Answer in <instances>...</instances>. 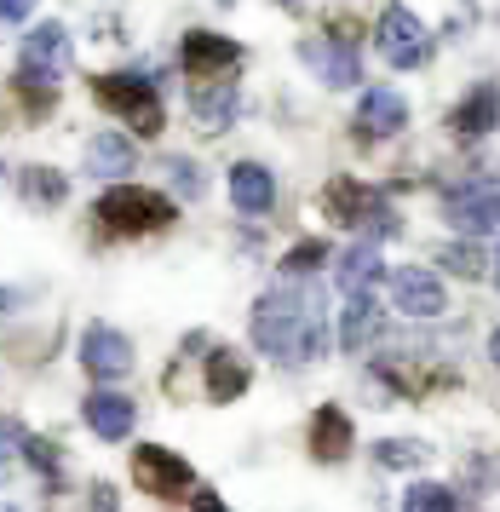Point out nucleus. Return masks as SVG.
<instances>
[{"instance_id": "obj_1", "label": "nucleus", "mask_w": 500, "mask_h": 512, "mask_svg": "<svg viewBox=\"0 0 500 512\" xmlns=\"http://www.w3.org/2000/svg\"><path fill=\"white\" fill-rule=\"evenodd\" d=\"M253 346L276 363H317L328 351V323H322V294L294 277L253 300Z\"/></svg>"}, {"instance_id": "obj_2", "label": "nucleus", "mask_w": 500, "mask_h": 512, "mask_svg": "<svg viewBox=\"0 0 500 512\" xmlns=\"http://www.w3.org/2000/svg\"><path fill=\"white\" fill-rule=\"evenodd\" d=\"M64 70H69V29L35 24L23 35V52H18V87L35 98V110L52 104V87L64 81Z\"/></svg>"}, {"instance_id": "obj_3", "label": "nucleus", "mask_w": 500, "mask_h": 512, "mask_svg": "<svg viewBox=\"0 0 500 512\" xmlns=\"http://www.w3.org/2000/svg\"><path fill=\"white\" fill-rule=\"evenodd\" d=\"M98 225L115 236H150V231H167L173 225V202L161 190H144V185H121L115 179L104 196H98Z\"/></svg>"}, {"instance_id": "obj_4", "label": "nucleus", "mask_w": 500, "mask_h": 512, "mask_svg": "<svg viewBox=\"0 0 500 512\" xmlns=\"http://www.w3.org/2000/svg\"><path fill=\"white\" fill-rule=\"evenodd\" d=\"M92 98H98L104 110H115V116L127 121L133 133H144V139L161 133L156 81H144V75H98V81H92Z\"/></svg>"}, {"instance_id": "obj_5", "label": "nucleus", "mask_w": 500, "mask_h": 512, "mask_svg": "<svg viewBox=\"0 0 500 512\" xmlns=\"http://www.w3.org/2000/svg\"><path fill=\"white\" fill-rule=\"evenodd\" d=\"M322 208H328V219L345 225V231H368V236H391L397 231L386 196L368 190V185H357V179H334V185L322 190Z\"/></svg>"}, {"instance_id": "obj_6", "label": "nucleus", "mask_w": 500, "mask_h": 512, "mask_svg": "<svg viewBox=\"0 0 500 512\" xmlns=\"http://www.w3.org/2000/svg\"><path fill=\"white\" fill-rule=\"evenodd\" d=\"M374 47L386 52L391 70H420L432 58V35H426V24L414 18L409 6H386L380 24H374Z\"/></svg>"}, {"instance_id": "obj_7", "label": "nucleus", "mask_w": 500, "mask_h": 512, "mask_svg": "<svg viewBox=\"0 0 500 512\" xmlns=\"http://www.w3.org/2000/svg\"><path fill=\"white\" fill-rule=\"evenodd\" d=\"M133 484L156 501H179V495L196 489V472H190L184 455L161 449V443H144V449H133Z\"/></svg>"}, {"instance_id": "obj_8", "label": "nucleus", "mask_w": 500, "mask_h": 512, "mask_svg": "<svg viewBox=\"0 0 500 512\" xmlns=\"http://www.w3.org/2000/svg\"><path fill=\"white\" fill-rule=\"evenodd\" d=\"M179 64L190 81H230V75L242 70V47L230 35H213V29H190Z\"/></svg>"}, {"instance_id": "obj_9", "label": "nucleus", "mask_w": 500, "mask_h": 512, "mask_svg": "<svg viewBox=\"0 0 500 512\" xmlns=\"http://www.w3.org/2000/svg\"><path fill=\"white\" fill-rule=\"evenodd\" d=\"M81 369H87L98 386L127 380V374H133V340L110 323H92L87 334H81Z\"/></svg>"}, {"instance_id": "obj_10", "label": "nucleus", "mask_w": 500, "mask_h": 512, "mask_svg": "<svg viewBox=\"0 0 500 512\" xmlns=\"http://www.w3.org/2000/svg\"><path fill=\"white\" fill-rule=\"evenodd\" d=\"M391 300H397V311L403 317H443L449 311V294H443V277H432V271H420V265H397L386 277Z\"/></svg>"}, {"instance_id": "obj_11", "label": "nucleus", "mask_w": 500, "mask_h": 512, "mask_svg": "<svg viewBox=\"0 0 500 512\" xmlns=\"http://www.w3.org/2000/svg\"><path fill=\"white\" fill-rule=\"evenodd\" d=\"M299 58L317 70L322 87H351V81H363V64H357V47L345 41V35H328V41H299Z\"/></svg>"}, {"instance_id": "obj_12", "label": "nucleus", "mask_w": 500, "mask_h": 512, "mask_svg": "<svg viewBox=\"0 0 500 512\" xmlns=\"http://www.w3.org/2000/svg\"><path fill=\"white\" fill-rule=\"evenodd\" d=\"M81 420L92 426V438L121 443V438H133L138 409H133V397H127V392H110V386H98L92 397H81Z\"/></svg>"}, {"instance_id": "obj_13", "label": "nucleus", "mask_w": 500, "mask_h": 512, "mask_svg": "<svg viewBox=\"0 0 500 512\" xmlns=\"http://www.w3.org/2000/svg\"><path fill=\"white\" fill-rule=\"evenodd\" d=\"M357 127H363V139H391V133H403L409 127V104L397 87H368L363 104H357Z\"/></svg>"}, {"instance_id": "obj_14", "label": "nucleus", "mask_w": 500, "mask_h": 512, "mask_svg": "<svg viewBox=\"0 0 500 512\" xmlns=\"http://www.w3.org/2000/svg\"><path fill=\"white\" fill-rule=\"evenodd\" d=\"M236 110H242V98L230 81H196V93H190V116L202 133H230L236 127Z\"/></svg>"}, {"instance_id": "obj_15", "label": "nucleus", "mask_w": 500, "mask_h": 512, "mask_svg": "<svg viewBox=\"0 0 500 512\" xmlns=\"http://www.w3.org/2000/svg\"><path fill=\"white\" fill-rule=\"evenodd\" d=\"M230 202H236V213H248V219H265V213L276 208L271 167H259V162H236L230 167Z\"/></svg>"}, {"instance_id": "obj_16", "label": "nucleus", "mask_w": 500, "mask_h": 512, "mask_svg": "<svg viewBox=\"0 0 500 512\" xmlns=\"http://www.w3.org/2000/svg\"><path fill=\"white\" fill-rule=\"evenodd\" d=\"M380 328H386V311L374 294H345V311H340V346L345 351H363L380 340Z\"/></svg>"}, {"instance_id": "obj_17", "label": "nucleus", "mask_w": 500, "mask_h": 512, "mask_svg": "<svg viewBox=\"0 0 500 512\" xmlns=\"http://www.w3.org/2000/svg\"><path fill=\"white\" fill-rule=\"evenodd\" d=\"M311 455L317 461H345L351 455V415H345L340 403H322L317 415H311Z\"/></svg>"}, {"instance_id": "obj_18", "label": "nucleus", "mask_w": 500, "mask_h": 512, "mask_svg": "<svg viewBox=\"0 0 500 512\" xmlns=\"http://www.w3.org/2000/svg\"><path fill=\"white\" fill-rule=\"evenodd\" d=\"M495 121H500V93L495 87H472V93L449 110V127H455L460 139H483Z\"/></svg>"}, {"instance_id": "obj_19", "label": "nucleus", "mask_w": 500, "mask_h": 512, "mask_svg": "<svg viewBox=\"0 0 500 512\" xmlns=\"http://www.w3.org/2000/svg\"><path fill=\"white\" fill-rule=\"evenodd\" d=\"M248 380H253L248 357H236V351H225V346L207 357V397H213V403H236V397L248 392Z\"/></svg>"}, {"instance_id": "obj_20", "label": "nucleus", "mask_w": 500, "mask_h": 512, "mask_svg": "<svg viewBox=\"0 0 500 512\" xmlns=\"http://www.w3.org/2000/svg\"><path fill=\"white\" fill-rule=\"evenodd\" d=\"M87 173L92 179H121V173H133V139L98 133V139L87 144Z\"/></svg>"}, {"instance_id": "obj_21", "label": "nucleus", "mask_w": 500, "mask_h": 512, "mask_svg": "<svg viewBox=\"0 0 500 512\" xmlns=\"http://www.w3.org/2000/svg\"><path fill=\"white\" fill-rule=\"evenodd\" d=\"M380 277H386V265H380V248H374V242H357V248L340 259V288L345 294H368Z\"/></svg>"}, {"instance_id": "obj_22", "label": "nucleus", "mask_w": 500, "mask_h": 512, "mask_svg": "<svg viewBox=\"0 0 500 512\" xmlns=\"http://www.w3.org/2000/svg\"><path fill=\"white\" fill-rule=\"evenodd\" d=\"M18 196L23 202H35V208H58L69 196V185H64V173H52V167H23L18 173Z\"/></svg>"}, {"instance_id": "obj_23", "label": "nucleus", "mask_w": 500, "mask_h": 512, "mask_svg": "<svg viewBox=\"0 0 500 512\" xmlns=\"http://www.w3.org/2000/svg\"><path fill=\"white\" fill-rule=\"evenodd\" d=\"M374 461L391 466V472H409V466L432 461V449H426L420 438H386V443H374Z\"/></svg>"}, {"instance_id": "obj_24", "label": "nucleus", "mask_w": 500, "mask_h": 512, "mask_svg": "<svg viewBox=\"0 0 500 512\" xmlns=\"http://www.w3.org/2000/svg\"><path fill=\"white\" fill-rule=\"evenodd\" d=\"M403 512H460V495L449 484H414L403 495Z\"/></svg>"}, {"instance_id": "obj_25", "label": "nucleus", "mask_w": 500, "mask_h": 512, "mask_svg": "<svg viewBox=\"0 0 500 512\" xmlns=\"http://www.w3.org/2000/svg\"><path fill=\"white\" fill-rule=\"evenodd\" d=\"M23 443H29V432H23L18 420H0V484L18 472V461H23Z\"/></svg>"}, {"instance_id": "obj_26", "label": "nucleus", "mask_w": 500, "mask_h": 512, "mask_svg": "<svg viewBox=\"0 0 500 512\" xmlns=\"http://www.w3.org/2000/svg\"><path fill=\"white\" fill-rule=\"evenodd\" d=\"M322 259H328V242H317V236H311V242H299V248H288V259H282V271H288V277H311V271H317Z\"/></svg>"}, {"instance_id": "obj_27", "label": "nucleus", "mask_w": 500, "mask_h": 512, "mask_svg": "<svg viewBox=\"0 0 500 512\" xmlns=\"http://www.w3.org/2000/svg\"><path fill=\"white\" fill-rule=\"evenodd\" d=\"M23 461H29V466L46 478V489H58V472H64V466H58V449H52L46 438H29V443H23Z\"/></svg>"}, {"instance_id": "obj_28", "label": "nucleus", "mask_w": 500, "mask_h": 512, "mask_svg": "<svg viewBox=\"0 0 500 512\" xmlns=\"http://www.w3.org/2000/svg\"><path fill=\"white\" fill-rule=\"evenodd\" d=\"M443 265H449L455 277H483V254L472 242H449V248H443Z\"/></svg>"}, {"instance_id": "obj_29", "label": "nucleus", "mask_w": 500, "mask_h": 512, "mask_svg": "<svg viewBox=\"0 0 500 512\" xmlns=\"http://www.w3.org/2000/svg\"><path fill=\"white\" fill-rule=\"evenodd\" d=\"M167 173H173V190H179V196H202V190H207L202 167L184 162V156H173V162H167Z\"/></svg>"}, {"instance_id": "obj_30", "label": "nucleus", "mask_w": 500, "mask_h": 512, "mask_svg": "<svg viewBox=\"0 0 500 512\" xmlns=\"http://www.w3.org/2000/svg\"><path fill=\"white\" fill-rule=\"evenodd\" d=\"M190 512H225V501L213 489H190Z\"/></svg>"}, {"instance_id": "obj_31", "label": "nucleus", "mask_w": 500, "mask_h": 512, "mask_svg": "<svg viewBox=\"0 0 500 512\" xmlns=\"http://www.w3.org/2000/svg\"><path fill=\"white\" fill-rule=\"evenodd\" d=\"M29 12H35V0H0V18H6V24H23Z\"/></svg>"}, {"instance_id": "obj_32", "label": "nucleus", "mask_w": 500, "mask_h": 512, "mask_svg": "<svg viewBox=\"0 0 500 512\" xmlns=\"http://www.w3.org/2000/svg\"><path fill=\"white\" fill-rule=\"evenodd\" d=\"M92 512H115V489H110V484L92 489Z\"/></svg>"}, {"instance_id": "obj_33", "label": "nucleus", "mask_w": 500, "mask_h": 512, "mask_svg": "<svg viewBox=\"0 0 500 512\" xmlns=\"http://www.w3.org/2000/svg\"><path fill=\"white\" fill-rule=\"evenodd\" d=\"M489 357H495V363H500V328H495V334H489Z\"/></svg>"}, {"instance_id": "obj_34", "label": "nucleus", "mask_w": 500, "mask_h": 512, "mask_svg": "<svg viewBox=\"0 0 500 512\" xmlns=\"http://www.w3.org/2000/svg\"><path fill=\"white\" fill-rule=\"evenodd\" d=\"M495 288H500V254H495Z\"/></svg>"}, {"instance_id": "obj_35", "label": "nucleus", "mask_w": 500, "mask_h": 512, "mask_svg": "<svg viewBox=\"0 0 500 512\" xmlns=\"http://www.w3.org/2000/svg\"><path fill=\"white\" fill-rule=\"evenodd\" d=\"M282 6H294V0H282Z\"/></svg>"}, {"instance_id": "obj_36", "label": "nucleus", "mask_w": 500, "mask_h": 512, "mask_svg": "<svg viewBox=\"0 0 500 512\" xmlns=\"http://www.w3.org/2000/svg\"><path fill=\"white\" fill-rule=\"evenodd\" d=\"M0 173H6V167H0ZM0 185H6V179H0Z\"/></svg>"}, {"instance_id": "obj_37", "label": "nucleus", "mask_w": 500, "mask_h": 512, "mask_svg": "<svg viewBox=\"0 0 500 512\" xmlns=\"http://www.w3.org/2000/svg\"><path fill=\"white\" fill-rule=\"evenodd\" d=\"M225 6H230V0H225Z\"/></svg>"}, {"instance_id": "obj_38", "label": "nucleus", "mask_w": 500, "mask_h": 512, "mask_svg": "<svg viewBox=\"0 0 500 512\" xmlns=\"http://www.w3.org/2000/svg\"><path fill=\"white\" fill-rule=\"evenodd\" d=\"M6 512H12V507H6Z\"/></svg>"}]
</instances>
